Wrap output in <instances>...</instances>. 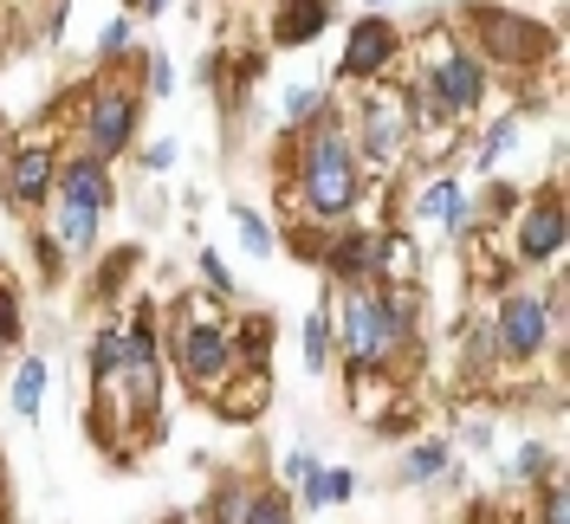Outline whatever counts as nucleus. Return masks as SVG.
<instances>
[{
  "mask_svg": "<svg viewBox=\"0 0 570 524\" xmlns=\"http://www.w3.org/2000/svg\"><path fill=\"white\" fill-rule=\"evenodd\" d=\"M564 195L558 188H538L532 201L519 208V227H512V266H558L564 253Z\"/></svg>",
  "mask_w": 570,
  "mask_h": 524,
  "instance_id": "nucleus-8",
  "label": "nucleus"
},
{
  "mask_svg": "<svg viewBox=\"0 0 570 524\" xmlns=\"http://www.w3.org/2000/svg\"><path fill=\"white\" fill-rule=\"evenodd\" d=\"M39 402H46V363H39V356H27V363L13 369V415L33 421Z\"/></svg>",
  "mask_w": 570,
  "mask_h": 524,
  "instance_id": "nucleus-21",
  "label": "nucleus"
},
{
  "mask_svg": "<svg viewBox=\"0 0 570 524\" xmlns=\"http://www.w3.org/2000/svg\"><path fill=\"white\" fill-rule=\"evenodd\" d=\"M169 337H176V369H181V383L195 388L202 402H214V395H220V383L234 376V337H227L220 312H214V305H202V298H188Z\"/></svg>",
  "mask_w": 570,
  "mask_h": 524,
  "instance_id": "nucleus-4",
  "label": "nucleus"
},
{
  "mask_svg": "<svg viewBox=\"0 0 570 524\" xmlns=\"http://www.w3.org/2000/svg\"><path fill=\"white\" fill-rule=\"evenodd\" d=\"M130 7H137V13H163V7H169V0H130Z\"/></svg>",
  "mask_w": 570,
  "mask_h": 524,
  "instance_id": "nucleus-34",
  "label": "nucleus"
},
{
  "mask_svg": "<svg viewBox=\"0 0 570 524\" xmlns=\"http://www.w3.org/2000/svg\"><path fill=\"white\" fill-rule=\"evenodd\" d=\"M137 246H110L105 259H98V273H91V298H98V305H105V298H117V291H124V285H130V273H137Z\"/></svg>",
  "mask_w": 570,
  "mask_h": 524,
  "instance_id": "nucleus-17",
  "label": "nucleus"
},
{
  "mask_svg": "<svg viewBox=\"0 0 570 524\" xmlns=\"http://www.w3.org/2000/svg\"><path fill=\"white\" fill-rule=\"evenodd\" d=\"M91 376H98V388L124 383V324H105L91 337Z\"/></svg>",
  "mask_w": 570,
  "mask_h": 524,
  "instance_id": "nucleus-18",
  "label": "nucleus"
},
{
  "mask_svg": "<svg viewBox=\"0 0 570 524\" xmlns=\"http://www.w3.org/2000/svg\"><path fill=\"white\" fill-rule=\"evenodd\" d=\"M98 52H105L110 66H117V59H130V20H110L105 33H98Z\"/></svg>",
  "mask_w": 570,
  "mask_h": 524,
  "instance_id": "nucleus-31",
  "label": "nucleus"
},
{
  "mask_svg": "<svg viewBox=\"0 0 570 524\" xmlns=\"http://www.w3.org/2000/svg\"><path fill=\"white\" fill-rule=\"evenodd\" d=\"M240 524H292L285 492H240Z\"/></svg>",
  "mask_w": 570,
  "mask_h": 524,
  "instance_id": "nucleus-22",
  "label": "nucleus"
},
{
  "mask_svg": "<svg viewBox=\"0 0 570 524\" xmlns=\"http://www.w3.org/2000/svg\"><path fill=\"white\" fill-rule=\"evenodd\" d=\"M448 473V441H415L409 454H402V486H428V479H441Z\"/></svg>",
  "mask_w": 570,
  "mask_h": 524,
  "instance_id": "nucleus-19",
  "label": "nucleus"
},
{
  "mask_svg": "<svg viewBox=\"0 0 570 524\" xmlns=\"http://www.w3.org/2000/svg\"><path fill=\"white\" fill-rule=\"evenodd\" d=\"M195 259H202V279H208V291H214V298H234V273L220 266V253H214V246H202Z\"/></svg>",
  "mask_w": 570,
  "mask_h": 524,
  "instance_id": "nucleus-27",
  "label": "nucleus"
},
{
  "mask_svg": "<svg viewBox=\"0 0 570 524\" xmlns=\"http://www.w3.org/2000/svg\"><path fill=\"white\" fill-rule=\"evenodd\" d=\"M98 220H105V214L52 195V240H59V253H91V246H98Z\"/></svg>",
  "mask_w": 570,
  "mask_h": 524,
  "instance_id": "nucleus-15",
  "label": "nucleus"
},
{
  "mask_svg": "<svg viewBox=\"0 0 570 524\" xmlns=\"http://www.w3.org/2000/svg\"><path fill=\"white\" fill-rule=\"evenodd\" d=\"M227 337H234V369H266L273 363V312L240 317V330H227Z\"/></svg>",
  "mask_w": 570,
  "mask_h": 524,
  "instance_id": "nucleus-16",
  "label": "nucleus"
},
{
  "mask_svg": "<svg viewBox=\"0 0 570 524\" xmlns=\"http://www.w3.org/2000/svg\"><path fill=\"white\" fill-rule=\"evenodd\" d=\"M52 175H59V149L46 137H27L20 149L0 156V188L13 208H46L52 201Z\"/></svg>",
  "mask_w": 570,
  "mask_h": 524,
  "instance_id": "nucleus-9",
  "label": "nucleus"
},
{
  "mask_svg": "<svg viewBox=\"0 0 570 524\" xmlns=\"http://www.w3.org/2000/svg\"><path fill=\"white\" fill-rule=\"evenodd\" d=\"M142 91H149V98H169V91H176V66H169V59H142Z\"/></svg>",
  "mask_w": 570,
  "mask_h": 524,
  "instance_id": "nucleus-30",
  "label": "nucleus"
},
{
  "mask_svg": "<svg viewBox=\"0 0 570 524\" xmlns=\"http://www.w3.org/2000/svg\"><path fill=\"white\" fill-rule=\"evenodd\" d=\"M493 324V344H499V363H538V349L551 344V305L538 291H499V312L487 317Z\"/></svg>",
  "mask_w": 570,
  "mask_h": 524,
  "instance_id": "nucleus-7",
  "label": "nucleus"
},
{
  "mask_svg": "<svg viewBox=\"0 0 570 524\" xmlns=\"http://www.w3.org/2000/svg\"><path fill=\"white\" fill-rule=\"evenodd\" d=\"M312 266H324L337 285H370L376 279V266H383V234H370V227H344V220H337V234H324V246H318Z\"/></svg>",
  "mask_w": 570,
  "mask_h": 524,
  "instance_id": "nucleus-12",
  "label": "nucleus"
},
{
  "mask_svg": "<svg viewBox=\"0 0 570 524\" xmlns=\"http://www.w3.org/2000/svg\"><path fill=\"white\" fill-rule=\"evenodd\" d=\"M124 383L137 388V408L149 415L156 395H163V330H156L149 305H137L130 324H124Z\"/></svg>",
  "mask_w": 570,
  "mask_h": 524,
  "instance_id": "nucleus-10",
  "label": "nucleus"
},
{
  "mask_svg": "<svg viewBox=\"0 0 570 524\" xmlns=\"http://www.w3.org/2000/svg\"><path fill=\"white\" fill-rule=\"evenodd\" d=\"M512 473H519L525 486H538V479L551 473V447H519V459H512Z\"/></svg>",
  "mask_w": 570,
  "mask_h": 524,
  "instance_id": "nucleus-29",
  "label": "nucleus"
},
{
  "mask_svg": "<svg viewBox=\"0 0 570 524\" xmlns=\"http://www.w3.org/2000/svg\"><path fill=\"white\" fill-rule=\"evenodd\" d=\"M331 27V0H279L273 7V46H312Z\"/></svg>",
  "mask_w": 570,
  "mask_h": 524,
  "instance_id": "nucleus-14",
  "label": "nucleus"
},
{
  "mask_svg": "<svg viewBox=\"0 0 570 524\" xmlns=\"http://www.w3.org/2000/svg\"><path fill=\"white\" fill-rule=\"evenodd\" d=\"M466 195H461V181H428L422 195H415V220H434V227H448V220H454V208H461Z\"/></svg>",
  "mask_w": 570,
  "mask_h": 524,
  "instance_id": "nucleus-20",
  "label": "nucleus"
},
{
  "mask_svg": "<svg viewBox=\"0 0 570 524\" xmlns=\"http://www.w3.org/2000/svg\"><path fill=\"white\" fill-rule=\"evenodd\" d=\"M52 195H66V201H78V208H91V214H110L117 208V175L98 156H66L59 175H52Z\"/></svg>",
  "mask_w": 570,
  "mask_h": 524,
  "instance_id": "nucleus-13",
  "label": "nucleus"
},
{
  "mask_svg": "<svg viewBox=\"0 0 570 524\" xmlns=\"http://www.w3.org/2000/svg\"><path fill=\"white\" fill-rule=\"evenodd\" d=\"M370 7H390V0H370Z\"/></svg>",
  "mask_w": 570,
  "mask_h": 524,
  "instance_id": "nucleus-36",
  "label": "nucleus"
},
{
  "mask_svg": "<svg viewBox=\"0 0 570 524\" xmlns=\"http://www.w3.org/2000/svg\"><path fill=\"white\" fill-rule=\"evenodd\" d=\"M461 27H466V52H473L480 66L532 71V66H551V52H558L551 27H538V20L499 7V0H473L461 13Z\"/></svg>",
  "mask_w": 570,
  "mask_h": 524,
  "instance_id": "nucleus-3",
  "label": "nucleus"
},
{
  "mask_svg": "<svg viewBox=\"0 0 570 524\" xmlns=\"http://www.w3.org/2000/svg\"><path fill=\"white\" fill-rule=\"evenodd\" d=\"M234 214H240V240H247V253H273V246H279V234H273L253 208H234Z\"/></svg>",
  "mask_w": 570,
  "mask_h": 524,
  "instance_id": "nucleus-26",
  "label": "nucleus"
},
{
  "mask_svg": "<svg viewBox=\"0 0 570 524\" xmlns=\"http://www.w3.org/2000/svg\"><path fill=\"white\" fill-rule=\"evenodd\" d=\"M176 156H181L176 137H156L149 149H142V169H149V175H163V169H176Z\"/></svg>",
  "mask_w": 570,
  "mask_h": 524,
  "instance_id": "nucleus-33",
  "label": "nucleus"
},
{
  "mask_svg": "<svg viewBox=\"0 0 570 524\" xmlns=\"http://www.w3.org/2000/svg\"><path fill=\"white\" fill-rule=\"evenodd\" d=\"M33 259H39V273H46V279H59V273H66V253H59L52 234H33Z\"/></svg>",
  "mask_w": 570,
  "mask_h": 524,
  "instance_id": "nucleus-32",
  "label": "nucleus"
},
{
  "mask_svg": "<svg viewBox=\"0 0 570 524\" xmlns=\"http://www.w3.org/2000/svg\"><path fill=\"white\" fill-rule=\"evenodd\" d=\"M20 337H27V317H20V291H13V285L0 279V344L13 349Z\"/></svg>",
  "mask_w": 570,
  "mask_h": 524,
  "instance_id": "nucleus-25",
  "label": "nucleus"
},
{
  "mask_svg": "<svg viewBox=\"0 0 570 524\" xmlns=\"http://www.w3.org/2000/svg\"><path fill=\"white\" fill-rule=\"evenodd\" d=\"M298 337H305V363H312V376H318V369H331V344H337V330H331V312H312Z\"/></svg>",
  "mask_w": 570,
  "mask_h": 524,
  "instance_id": "nucleus-23",
  "label": "nucleus"
},
{
  "mask_svg": "<svg viewBox=\"0 0 570 524\" xmlns=\"http://www.w3.org/2000/svg\"><path fill=\"white\" fill-rule=\"evenodd\" d=\"M292 149V201H298V220H318V227H337L351 220L356 201H363V162L351 149V123L337 110H318L312 123H298V137L285 142Z\"/></svg>",
  "mask_w": 570,
  "mask_h": 524,
  "instance_id": "nucleus-1",
  "label": "nucleus"
},
{
  "mask_svg": "<svg viewBox=\"0 0 570 524\" xmlns=\"http://www.w3.org/2000/svg\"><path fill=\"white\" fill-rule=\"evenodd\" d=\"M0 363H7V344H0Z\"/></svg>",
  "mask_w": 570,
  "mask_h": 524,
  "instance_id": "nucleus-37",
  "label": "nucleus"
},
{
  "mask_svg": "<svg viewBox=\"0 0 570 524\" xmlns=\"http://www.w3.org/2000/svg\"><path fill=\"white\" fill-rule=\"evenodd\" d=\"M538 486H544V512H538V518H544V524H570V505H564V479H558V473H544Z\"/></svg>",
  "mask_w": 570,
  "mask_h": 524,
  "instance_id": "nucleus-28",
  "label": "nucleus"
},
{
  "mask_svg": "<svg viewBox=\"0 0 570 524\" xmlns=\"http://www.w3.org/2000/svg\"><path fill=\"white\" fill-rule=\"evenodd\" d=\"M137 123H142V85H98L85 98V156L117 162L137 142Z\"/></svg>",
  "mask_w": 570,
  "mask_h": 524,
  "instance_id": "nucleus-6",
  "label": "nucleus"
},
{
  "mask_svg": "<svg viewBox=\"0 0 570 524\" xmlns=\"http://www.w3.org/2000/svg\"><path fill=\"white\" fill-rule=\"evenodd\" d=\"M395 59H402V33H395L383 13H363L344 39V59H337V78L351 85H370V78H390Z\"/></svg>",
  "mask_w": 570,
  "mask_h": 524,
  "instance_id": "nucleus-11",
  "label": "nucleus"
},
{
  "mask_svg": "<svg viewBox=\"0 0 570 524\" xmlns=\"http://www.w3.org/2000/svg\"><path fill=\"white\" fill-rule=\"evenodd\" d=\"M0 505H7V466H0Z\"/></svg>",
  "mask_w": 570,
  "mask_h": 524,
  "instance_id": "nucleus-35",
  "label": "nucleus"
},
{
  "mask_svg": "<svg viewBox=\"0 0 570 524\" xmlns=\"http://www.w3.org/2000/svg\"><path fill=\"white\" fill-rule=\"evenodd\" d=\"M409 105H402V91H390L383 78H370V91H363V105H356V162H370V169H395L402 156H409Z\"/></svg>",
  "mask_w": 570,
  "mask_h": 524,
  "instance_id": "nucleus-5",
  "label": "nucleus"
},
{
  "mask_svg": "<svg viewBox=\"0 0 570 524\" xmlns=\"http://www.w3.org/2000/svg\"><path fill=\"white\" fill-rule=\"evenodd\" d=\"M351 369H395V356L415 349V285H344V305L331 312Z\"/></svg>",
  "mask_w": 570,
  "mask_h": 524,
  "instance_id": "nucleus-2",
  "label": "nucleus"
},
{
  "mask_svg": "<svg viewBox=\"0 0 570 524\" xmlns=\"http://www.w3.org/2000/svg\"><path fill=\"white\" fill-rule=\"evenodd\" d=\"M318 110H331V91H318V85H292V91H285V123H292V130L312 123Z\"/></svg>",
  "mask_w": 570,
  "mask_h": 524,
  "instance_id": "nucleus-24",
  "label": "nucleus"
}]
</instances>
